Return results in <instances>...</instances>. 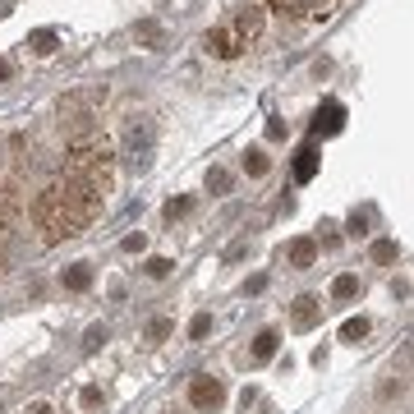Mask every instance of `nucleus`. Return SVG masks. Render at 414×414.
<instances>
[{
	"instance_id": "nucleus-1",
	"label": "nucleus",
	"mask_w": 414,
	"mask_h": 414,
	"mask_svg": "<svg viewBox=\"0 0 414 414\" xmlns=\"http://www.w3.org/2000/svg\"><path fill=\"white\" fill-rule=\"evenodd\" d=\"M110 180H115V148H110L106 134L101 129L69 134L60 171L33 198L37 244L51 249V244L78 235L83 226H92V217L101 212V203L110 194Z\"/></svg>"
},
{
	"instance_id": "nucleus-2",
	"label": "nucleus",
	"mask_w": 414,
	"mask_h": 414,
	"mask_svg": "<svg viewBox=\"0 0 414 414\" xmlns=\"http://www.w3.org/2000/svg\"><path fill=\"white\" fill-rule=\"evenodd\" d=\"M262 23H267V10H262V5H240L226 23H217V28L203 37V51L217 55V60H235V55H244L262 37Z\"/></svg>"
},
{
	"instance_id": "nucleus-3",
	"label": "nucleus",
	"mask_w": 414,
	"mask_h": 414,
	"mask_svg": "<svg viewBox=\"0 0 414 414\" xmlns=\"http://www.w3.org/2000/svg\"><path fill=\"white\" fill-rule=\"evenodd\" d=\"M341 0H262V10L281 14V19H299V23H313V19H327Z\"/></svg>"
},
{
	"instance_id": "nucleus-4",
	"label": "nucleus",
	"mask_w": 414,
	"mask_h": 414,
	"mask_svg": "<svg viewBox=\"0 0 414 414\" xmlns=\"http://www.w3.org/2000/svg\"><path fill=\"white\" fill-rule=\"evenodd\" d=\"M221 401H226V387H221V378H212V373H198V378L189 382V405H194V410H221Z\"/></svg>"
},
{
	"instance_id": "nucleus-5",
	"label": "nucleus",
	"mask_w": 414,
	"mask_h": 414,
	"mask_svg": "<svg viewBox=\"0 0 414 414\" xmlns=\"http://www.w3.org/2000/svg\"><path fill=\"white\" fill-rule=\"evenodd\" d=\"M152 120L148 115H134L129 120V134H124V143H129V157L134 162H148V152H152Z\"/></svg>"
},
{
	"instance_id": "nucleus-6",
	"label": "nucleus",
	"mask_w": 414,
	"mask_h": 414,
	"mask_svg": "<svg viewBox=\"0 0 414 414\" xmlns=\"http://www.w3.org/2000/svg\"><path fill=\"white\" fill-rule=\"evenodd\" d=\"M317 322H322V299H317V294H299V299H294V327L308 331V327H317Z\"/></svg>"
},
{
	"instance_id": "nucleus-7",
	"label": "nucleus",
	"mask_w": 414,
	"mask_h": 414,
	"mask_svg": "<svg viewBox=\"0 0 414 414\" xmlns=\"http://www.w3.org/2000/svg\"><path fill=\"white\" fill-rule=\"evenodd\" d=\"M341 124H345V110H341V101H327V106L317 110L313 134H341Z\"/></svg>"
},
{
	"instance_id": "nucleus-8",
	"label": "nucleus",
	"mask_w": 414,
	"mask_h": 414,
	"mask_svg": "<svg viewBox=\"0 0 414 414\" xmlns=\"http://www.w3.org/2000/svg\"><path fill=\"white\" fill-rule=\"evenodd\" d=\"M285 258H290V267H313V258H317V244L308 240V235H299V240H290Z\"/></svg>"
},
{
	"instance_id": "nucleus-9",
	"label": "nucleus",
	"mask_w": 414,
	"mask_h": 414,
	"mask_svg": "<svg viewBox=\"0 0 414 414\" xmlns=\"http://www.w3.org/2000/svg\"><path fill=\"white\" fill-rule=\"evenodd\" d=\"M313 171H317V148L308 143V148L294 152V180H313Z\"/></svg>"
},
{
	"instance_id": "nucleus-10",
	"label": "nucleus",
	"mask_w": 414,
	"mask_h": 414,
	"mask_svg": "<svg viewBox=\"0 0 414 414\" xmlns=\"http://www.w3.org/2000/svg\"><path fill=\"white\" fill-rule=\"evenodd\" d=\"M276 345H281V336H276L272 327H267V331H258V341H253V359H258V364H267V359L276 355Z\"/></svg>"
},
{
	"instance_id": "nucleus-11",
	"label": "nucleus",
	"mask_w": 414,
	"mask_h": 414,
	"mask_svg": "<svg viewBox=\"0 0 414 414\" xmlns=\"http://www.w3.org/2000/svg\"><path fill=\"white\" fill-rule=\"evenodd\" d=\"M60 281H65V290H87V285H92V267H87V262H74Z\"/></svg>"
},
{
	"instance_id": "nucleus-12",
	"label": "nucleus",
	"mask_w": 414,
	"mask_h": 414,
	"mask_svg": "<svg viewBox=\"0 0 414 414\" xmlns=\"http://www.w3.org/2000/svg\"><path fill=\"white\" fill-rule=\"evenodd\" d=\"M55 42H60V37H55V28H37V33L28 37V51H33V55H51Z\"/></svg>"
},
{
	"instance_id": "nucleus-13",
	"label": "nucleus",
	"mask_w": 414,
	"mask_h": 414,
	"mask_svg": "<svg viewBox=\"0 0 414 414\" xmlns=\"http://www.w3.org/2000/svg\"><path fill=\"white\" fill-rule=\"evenodd\" d=\"M355 294H359V276L355 272H341L331 281V299H355Z\"/></svg>"
},
{
	"instance_id": "nucleus-14",
	"label": "nucleus",
	"mask_w": 414,
	"mask_h": 414,
	"mask_svg": "<svg viewBox=\"0 0 414 414\" xmlns=\"http://www.w3.org/2000/svg\"><path fill=\"white\" fill-rule=\"evenodd\" d=\"M364 336H369V317H350L345 327H341V341H350V345H359Z\"/></svg>"
},
{
	"instance_id": "nucleus-15",
	"label": "nucleus",
	"mask_w": 414,
	"mask_h": 414,
	"mask_svg": "<svg viewBox=\"0 0 414 414\" xmlns=\"http://www.w3.org/2000/svg\"><path fill=\"white\" fill-rule=\"evenodd\" d=\"M267 152H262V148H249V152H244V175H267Z\"/></svg>"
},
{
	"instance_id": "nucleus-16",
	"label": "nucleus",
	"mask_w": 414,
	"mask_h": 414,
	"mask_svg": "<svg viewBox=\"0 0 414 414\" xmlns=\"http://www.w3.org/2000/svg\"><path fill=\"white\" fill-rule=\"evenodd\" d=\"M171 331H175L171 317H152V322H148V345H162V341L171 336Z\"/></svg>"
},
{
	"instance_id": "nucleus-17",
	"label": "nucleus",
	"mask_w": 414,
	"mask_h": 414,
	"mask_svg": "<svg viewBox=\"0 0 414 414\" xmlns=\"http://www.w3.org/2000/svg\"><path fill=\"white\" fill-rule=\"evenodd\" d=\"M207 189H212V194H230V171L212 166V171H207Z\"/></svg>"
},
{
	"instance_id": "nucleus-18",
	"label": "nucleus",
	"mask_w": 414,
	"mask_h": 414,
	"mask_svg": "<svg viewBox=\"0 0 414 414\" xmlns=\"http://www.w3.org/2000/svg\"><path fill=\"white\" fill-rule=\"evenodd\" d=\"M345 230L355 235V240H364V235H369V212H359V207H355V212H350V221H345Z\"/></svg>"
},
{
	"instance_id": "nucleus-19",
	"label": "nucleus",
	"mask_w": 414,
	"mask_h": 414,
	"mask_svg": "<svg viewBox=\"0 0 414 414\" xmlns=\"http://www.w3.org/2000/svg\"><path fill=\"white\" fill-rule=\"evenodd\" d=\"M171 267H175L171 258H148V262H143V272L152 276V281H162V276H171Z\"/></svg>"
},
{
	"instance_id": "nucleus-20",
	"label": "nucleus",
	"mask_w": 414,
	"mask_h": 414,
	"mask_svg": "<svg viewBox=\"0 0 414 414\" xmlns=\"http://www.w3.org/2000/svg\"><path fill=\"white\" fill-rule=\"evenodd\" d=\"M106 336H110V331L101 327V322H97V327H87L83 331V350H101V345H106Z\"/></svg>"
},
{
	"instance_id": "nucleus-21",
	"label": "nucleus",
	"mask_w": 414,
	"mask_h": 414,
	"mask_svg": "<svg viewBox=\"0 0 414 414\" xmlns=\"http://www.w3.org/2000/svg\"><path fill=\"white\" fill-rule=\"evenodd\" d=\"M194 212V198H175V203H166V221H180Z\"/></svg>"
},
{
	"instance_id": "nucleus-22",
	"label": "nucleus",
	"mask_w": 414,
	"mask_h": 414,
	"mask_svg": "<svg viewBox=\"0 0 414 414\" xmlns=\"http://www.w3.org/2000/svg\"><path fill=\"white\" fill-rule=\"evenodd\" d=\"M134 37H138V42H148V46H162V28H157V23H138V28H134Z\"/></svg>"
},
{
	"instance_id": "nucleus-23",
	"label": "nucleus",
	"mask_w": 414,
	"mask_h": 414,
	"mask_svg": "<svg viewBox=\"0 0 414 414\" xmlns=\"http://www.w3.org/2000/svg\"><path fill=\"white\" fill-rule=\"evenodd\" d=\"M373 262H396V240H378L373 244Z\"/></svg>"
},
{
	"instance_id": "nucleus-24",
	"label": "nucleus",
	"mask_w": 414,
	"mask_h": 414,
	"mask_svg": "<svg viewBox=\"0 0 414 414\" xmlns=\"http://www.w3.org/2000/svg\"><path fill=\"white\" fill-rule=\"evenodd\" d=\"M207 331H212V313H198L194 322H189V336H194V341H203Z\"/></svg>"
},
{
	"instance_id": "nucleus-25",
	"label": "nucleus",
	"mask_w": 414,
	"mask_h": 414,
	"mask_svg": "<svg viewBox=\"0 0 414 414\" xmlns=\"http://www.w3.org/2000/svg\"><path fill=\"white\" fill-rule=\"evenodd\" d=\"M78 401H83L87 410H97V405H101V387H83V392H78Z\"/></svg>"
},
{
	"instance_id": "nucleus-26",
	"label": "nucleus",
	"mask_w": 414,
	"mask_h": 414,
	"mask_svg": "<svg viewBox=\"0 0 414 414\" xmlns=\"http://www.w3.org/2000/svg\"><path fill=\"white\" fill-rule=\"evenodd\" d=\"M405 392V378H396V382H382V401H392V396H401Z\"/></svg>"
},
{
	"instance_id": "nucleus-27",
	"label": "nucleus",
	"mask_w": 414,
	"mask_h": 414,
	"mask_svg": "<svg viewBox=\"0 0 414 414\" xmlns=\"http://www.w3.org/2000/svg\"><path fill=\"white\" fill-rule=\"evenodd\" d=\"M143 244H148V240H143V230H138V235H124V253H143Z\"/></svg>"
},
{
	"instance_id": "nucleus-28",
	"label": "nucleus",
	"mask_w": 414,
	"mask_h": 414,
	"mask_svg": "<svg viewBox=\"0 0 414 414\" xmlns=\"http://www.w3.org/2000/svg\"><path fill=\"white\" fill-rule=\"evenodd\" d=\"M244 253H249V240H240V244H230V249H226V262H235V258H244Z\"/></svg>"
},
{
	"instance_id": "nucleus-29",
	"label": "nucleus",
	"mask_w": 414,
	"mask_h": 414,
	"mask_svg": "<svg viewBox=\"0 0 414 414\" xmlns=\"http://www.w3.org/2000/svg\"><path fill=\"white\" fill-rule=\"evenodd\" d=\"M267 138L281 143V138H285V124H281V120H272V124H267Z\"/></svg>"
},
{
	"instance_id": "nucleus-30",
	"label": "nucleus",
	"mask_w": 414,
	"mask_h": 414,
	"mask_svg": "<svg viewBox=\"0 0 414 414\" xmlns=\"http://www.w3.org/2000/svg\"><path fill=\"white\" fill-rule=\"evenodd\" d=\"M244 290H249V294H262V290H267V276H253V281L244 285Z\"/></svg>"
},
{
	"instance_id": "nucleus-31",
	"label": "nucleus",
	"mask_w": 414,
	"mask_h": 414,
	"mask_svg": "<svg viewBox=\"0 0 414 414\" xmlns=\"http://www.w3.org/2000/svg\"><path fill=\"white\" fill-rule=\"evenodd\" d=\"M28 414H51V405H46V401H37V405H28Z\"/></svg>"
},
{
	"instance_id": "nucleus-32",
	"label": "nucleus",
	"mask_w": 414,
	"mask_h": 414,
	"mask_svg": "<svg viewBox=\"0 0 414 414\" xmlns=\"http://www.w3.org/2000/svg\"><path fill=\"white\" fill-rule=\"evenodd\" d=\"M5 78H10V60H0V83H5Z\"/></svg>"
},
{
	"instance_id": "nucleus-33",
	"label": "nucleus",
	"mask_w": 414,
	"mask_h": 414,
	"mask_svg": "<svg viewBox=\"0 0 414 414\" xmlns=\"http://www.w3.org/2000/svg\"><path fill=\"white\" fill-rule=\"evenodd\" d=\"M162 414H180V410H162Z\"/></svg>"
}]
</instances>
